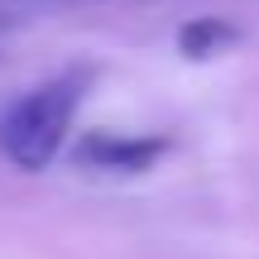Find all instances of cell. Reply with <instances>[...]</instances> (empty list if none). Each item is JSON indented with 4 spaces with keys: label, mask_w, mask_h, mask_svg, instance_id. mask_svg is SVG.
<instances>
[{
    "label": "cell",
    "mask_w": 259,
    "mask_h": 259,
    "mask_svg": "<svg viewBox=\"0 0 259 259\" xmlns=\"http://www.w3.org/2000/svg\"><path fill=\"white\" fill-rule=\"evenodd\" d=\"M19 19H24V15H19L15 5H0V53H5V44H10V38H15Z\"/></svg>",
    "instance_id": "4"
},
{
    "label": "cell",
    "mask_w": 259,
    "mask_h": 259,
    "mask_svg": "<svg viewBox=\"0 0 259 259\" xmlns=\"http://www.w3.org/2000/svg\"><path fill=\"white\" fill-rule=\"evenodd\" d=\"M240 44V29L221 15H197L187 24H178V53L192 58V63H206V58H221Z\"/></svg>",
    "instance_id": "3"
},
{
    "label": "cell",
    "mask_w": 259,
    "mask_h": 259,
    "mask_svg": "<svg viewBox=\"0 0 259 259\" xmlns=\"http://www.w3.org/2000/svg\"><path fill=\"white\" fill-rule=\"evenodd\" d=\"M173 149L168 135H115V130H92L82 135V144L72 149V158L96 173H149L158 158Z\"/></svg>",
    "instance_id": "2"
},
{
    "label": "cell",
    "mask_w": 259,
    "mask_h": 259,
    "mask_svg": "<svg viewBox=\"0 0 259 259\" xmlns=\"http://www.w3.org/2000/svg\"><path fill=\"white\" fill-rule=\"evenodd\" d=\"M87 82H92L87 67H67L0 111V154L19 173H44L63 154L67 135H72V115L87 96Z\"/></svg>",
    "instance_id": "1"
}]
</instances>
